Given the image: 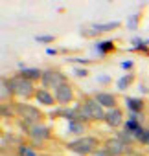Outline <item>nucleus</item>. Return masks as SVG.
Returning a JSON list of instances; mask_svg holds the SVG:
<instances>
[{
	"mask_svg": "<svg viewBox=\"0 0 149 156\" xmlns=\"http://www.w3.org/2000/svg\"><path fill=\"white\" fill-rule=\"evenodd\" d=\"M76 107V114H78V121L81 123H89V121H101L105 119V108L94 99V98H85L81 103L74 105Z\"/></svg>",
	"mask_w": 149,
	"mask_h": 156,
	"instance_id": "obj_1",
	"label": "nucleus"
},
{
	"mask_svg": "<svg viewBox=\"0 0 149 156\" xmlns=\"http://www.w3.org/2000/svg\"><path fill=\"white\" fill-rule=\"evenodd\" d=\"M100 147V140L98 138H92V136H81V138H76L66 143V149L76 152V154H81V156H87V154H92L94 151H98Z\"/></svg>",
	"mask_w": 149,
	"mask_h": 156,
	"instance_id": "obj_2",
	"label": "nucleus"
},
{
	"mask_svg": "<svg viewBox=\"0 0 149 156\" xmlns=\"http://www.w3.org/2000/svg\"><path fill=\"white\" fill-rule=\"evenodd\" d=\"M9 83H11V90H13V96L19 98V99H30V98H35V88H33V83L24 79L20 73L9 77Z\"/></svg>",
	"mask_w": 149,
	"mask_h": 156,
	"instance_id": "obj_3",
	"label": "nucleus"
},
{
	"mask_svg": "<svg viewBox=\"0 0 149 156\" xmlns=\"http://www.w3.org/2000/svg\"><path fill=\"white\" fill-rule=\"evenodd\" d=\"M15 112H17V116L24 121V125H30V127L39 125L41 119H42V112H41L37 107L28 105V103H17V105H15Z\"/></svg>",
	"mask_w": 149,
	"mask_h": 156,
	"instance_id": "obj_4",
	"label": "nucleus"
},
{
	"mask_svg": "<svg viewBox=\"0 0 149 156\" xmlns=\"http://www.w3.org/2000/svg\"><path fill=\"white\" fill-rule=\"evenodd\" d=\"M41 83H42V88H53V90H57L61 85H64V83H68L66 81V77H64V73L61 72V70H57V68H48V70H42V79H41Z\"/></svg>",
	"mask_w": 149,
	"mask_h": 156,
	"instance_id": "obj_5",
	"label": "nucleus"
},
{
	"mask_svg": "<svg viewBox=\"0 0 149 156\" xmlns=\"http://www.w3.org/2000/svg\"><path fill=\"white\" fill-rule=\"evenodd\" d=\"M53 96H55L57 105H61V107H68V105L74 101V88H72L70 83H64V85H61L57 90H53Z\"/></svg>",
	"mask_w": 149,
	"mask_h": 156,
	"instance_id": "obj_6",
	"label": "nucleus"
},
{
	"mask_svg": "<svg viewBox=\"0 0 149 156\" xmlns=\"http://www.w3.org/2000/svg\"><path fill=\"white\" fill-rule=\"evenodd\" d=\"M28 136L31 138L33 143H42V141L50 140V136H52V129L46 127V125H42V123H39V125H33V127L28 129Z\"/></svg>",
	"mask_w": 149,
	"mask_h": 156,
	"instance_id": "obj_7",
	"label": "nucleus"
},
{
	"mask_svg": "<svg viewBox=\"0 0 149 156\" xmlns=\"http://www.w3.org/2000/svg\"><path fill=\"white\" fill-rule=\"evenodd\" d=\"M122 22L120 20H112V22H96V24H90L87 30H85V35L92 37V35H98V33H105V31H112L116 28H120Z\"/></svg>",
	"mask_w": 149,
	"mask_h": 156,
	"instance_id": "obj_8",
	"label": "nucleus"
},
{
	"mask_svg": "<svg viewBox=\"0 0 149 156\" xmlns=\"http://www.w3.org/2000/svg\"><path fill=\"white\" fill-rule=\"evenodd\" d=\"M127 147H129V145H125V143L120 141L118 138H109V140H105V143H103V149L109 151L112 156H122V154H125V152H127Z\"/></svg>",
	"mask_w": 149,
	"mask_h": 156,
	"instance_id": "obj_9",
	"label": "nucleus"
},
{
	"mask_svg": "<svg viewBox=\"0 0 149 156\" xmlns=\"http://www.w3.org/2000/svg\"><path fill=\"white\" fill-rule=\"evenodd\" d=\"M94 99L105 108V110H111V108H116L118 107V98L111 92H96Z\"/></svg>",
	"mask_w": 149,
	"mask_h": 156,
	"instance_id": "obj_10",
	"label": "nucleus"
},
{
	"mask_svg": "<svg viewBox=\"0 0 149 156\" xmlns=\"http://www.w3.org/2000/svg\"><path fill=\"white\" fill-rule=\"evenodd\" d=\"M111 129H118L120 125H123L125 121H123V112L116 107V108H111V110H107L105 112V119H103Z\"/></svg>",
	"mask_w": 149,
	"mask_h": 156,
	"instance_id": "obj_11",
	"label": "nucleus"
},
{
	"mask_svg": "<svg viewBox=\"0 0 149 156\" xmlns=\"http://www.w3.org/2000/svg\"><path fill=\"white\" fill-rule=\"evenodd\" d=\"M35 99H37V103H41V105H44V107H53V105H57L55 96H53L50 90H46V88H37Z\"/></svg>",
	"mask_w": 149,
	"mask_h": 156,
	"instance_id": "obj_12",
	"label": "nucleus"
},
{
	"mask_svg": "<svg viewBox=\"0 0 149 156\" xmlns=\"http://www.w3.org/2000/svg\"><path fill=\"white\" fill-rule=\"evenodd\" d=\"M20 75L24 77V79H28V81H41L42 79V70H39V68H24V70H20Z\"/></svg>",
	"mask_w": 149,
	"mask_h": 156,
	"instance_id": "obj_13",
	"label": "nucleus"
},
{
	"mask_svg": "<svg viewBox=\"0 0 149 156\" xmlns=\"http://www.w3.org/2000/svg\"><path fill=\"white\" fill-rule=\"evenodd\" d=\"M144 99H138V98H125V107L133 112V114H138L144 110Z\"/></svg>",
	"mask_w": 149,
	"mask_h": 156,
	"instance_id": "obj_14",
	"label": "nucleus"
},
{
	"mask_svg": "<svg viewBox=\"0 0 149 156\" xmlns=\"http://www.w3.org/2000/svg\"><path fill=\"white\" fill-rule=\"evenodd\" d=\"M85 123H81V121H68V132L70 134H76L78 138H81L83 136V132H85Z\"/></svg>",
	"mask_w": 149,
	"mask_h": 156,
	"instance_id": "obj_15",
	"label": "nucleus"
},
{
	"mask_svg": "<svg viewBox=\"0 0 149 156\" xmlns=\"http://www.w3.org/2000/svg\"><path fill=\"white\" fill-rule=\"evenodd\" d=\"M96 50H98L100 53L107 55V53H111V51L116 50V44H114L112 41H101V42H96Z\"/></svg>",
	"mask_w": 149,
	"mask_h": 156,
	"instance_id": "obj_16",
	"label": "nucleus"
},
{
	"mask_svg": "<svg viewBox=\"0 0 149 156\" xmlns=\"http://www.w3.org/2000/svg\"><path fill=\"white\" fill-rule=\"evenodd\" d=\"M134 81V75L133 73H125L123 77H120L118 79V83H116V87L120 88V90H125V88H129L131 87V83Z\"/></svg>",
	"mask_w": 149,
	"mask_h": 156,
	"instance_id": "obj_17",
	"label": "nucleus"
},
{
	"mask_svg": "<svg viewBox=\"0 0 149 156\" xmlns=\"http://www.w3.org/2000/svg\"><path fill=\"white\" fill-rule=\"evenodd\" d=\"M13 96V90H11V83L8 77H2V101H8V98Z\"/></svg>",
	"mask_w": 149,
	"mask_h": 156,
	"instance_id": "obj_18",
	"label": "nucleus"
},
{
	"mask_svg": "<svg viewBox=\"0 0 149 156\" xmlns=\"http://www.w3.org/2000/svg\"><path fill=\"white\" fill-rule=\"evenodd\" d=\"M17 156H39L30 145H24V143H20L19 147H17Z\"/></svg>",
	"mask_w": 149,
	"mask_h": 156,
	"instance_id": "obj_19",
	"label": "nucleus"
},
{
	"mask_svg": "<svg viewBox=\"0 0 149 156\" xmlns=\"http://www.w3.org/2000/svg\"><path fill=\"white\" fill-rule=\"evenodd\" d=\"M134 138H136L142 145H149V129H144V127H142V129L134 134Z\"/></svg>",
	"mask_w": 149,
	"mask_h": 156,
	"instance_id": "obj_20",
	"label": "nucleus"
},
{
	"mask_svg": "<svg viewBox=\"0 0 149 156\" xmlns=\"http://www.w3.org/2000/svg\"><path fill=\"white\" fill-rule=\"evenodd\" d=\"M116 138H118L120 141H123L125 145H129V143H131L133 140H136V138H134V136H133L131 132H127V130H123V132H118V136H116Z\"/></svg>",
	"mask_w": 149,
	"mask_h": 156,
	"instance_id": "obj_21",
	"label": "nucleus"
},
{
	"mask_svg": "<svg viewBox=\"0 0 149 156\" xmlns=\"http://www.w3.org/2000/svg\"><path fill=\"white\" fill-rule=\"evenodd\" d=\"M35 41H37V42H41V44H48V42H53V41H55V37H53V35H37V37H35Z\"/></svg>",
	"mask_w": 149,
	"mask_h": 156,
	"instance_id": "obj_22",
	"label": "nucleus"
},
{
	"mask_svg": "<svg viewBox=\"0 0 149 156\" xmlns=\"http://www.w3.org/2000/svg\"><path fill=\"white\" fill-rule=\"evenodd\" d=\"M74 75H76V77H87L89 70L87 68H74Z\"/></svg>",
	"mask_w": 149,
	"mask_h": 156,
	"instance_id": "obj_23",
	"label": "nucleus"
},
{
	"mask_svg": "<svg viewBox=\"0 0 149 156\" xmlns=\"http://www.w3.org/2000/svg\"><path fill=\"white\" fill-rule=\"evenodd\" d=\"M136 22H138V15H133V17L127 20V26H129L131 30H136Z\"/></svg>",
	"mask_w": 149,
	"mask_h": 156,
	"instance_id": "obj_24",
	"label": "nucleus"
},
{
	"mask_svg": "<svg viewBox=\"0 0 149 156\" xmlns=\"http://www.w3.org/2000/svg\"><path fill=\"white\" fill-rule=\"evenodd\" d=\"M90 156H112L109 151H105V149H98V151H94Z\"/></svg>",
	"mask_w": 149,
	"mask_h": 156,
	"instance_id": "obj_25",
	"label": "nucleus"
},
{
	"mask_svg": "<svg viewBox=\"0 0 149 156\" xmlns=\"http://www.w3.org/2000/svg\"><path fill=\"white\" fill-rule=\"evenodd\" d=\"M122 68H125V70L133 68V61H125V62H122Z\"/></svg>",
	"mask_w": 149,
	"mask_h": 156,
	"instance_id": "obj_26",
	"label": "nucleus"
},
{
	"mask_svg": "<svg viewBox=\"0 0 149 156\" xmlns=\"http://www.w3.org/2000/svg\"><path fill=\"white\" fill-rule=\"evenodd\" d=\"M46 53H48V55H53V53H55V50H52V48H48V50H46Z\"/></svg>",
	"mask_w": 149,
	"mask_h": 156,
	"instance_id": "obj_27",
	"label": "nucleus"
}]
</instances>
